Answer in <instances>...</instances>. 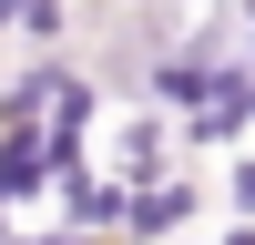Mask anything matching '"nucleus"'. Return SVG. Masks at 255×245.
<instances>
[{"instance_id":"1","label":"nucleus","mask_w":255,"mask_h":245,"mask_svg":"<svg viewBox=\"0 0 255 245\" xmlns=\"http://www.w3.org/2000/svg\"><path fill=\"white\" fill-rule=\"evenodd\" d=\"M0 20H10V31H51L61 10H51V0H0Z\"/></svg>"},{"instance_id":"2","label":"nucleus","mask_w":255,"mask_h":245,"mask_svg":"<svg viewBox=\"0 0 255 245\" xmlns=\"http://www.w3.org/2000/svg\"><path fill=\"white\" fill-rule=\"evenodd\" d=\"M235 194H245V204H255V174H245V184H235Z\"/></svg>"}]
</instances>
